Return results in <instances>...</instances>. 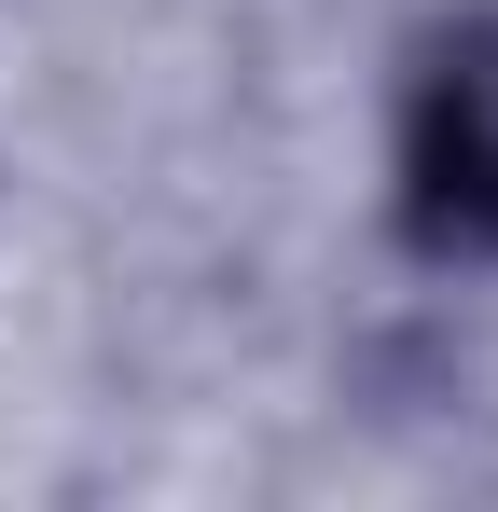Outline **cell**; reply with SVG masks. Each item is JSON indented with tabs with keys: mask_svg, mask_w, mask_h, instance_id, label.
<instances>
[{
	"mask_svg": "<svg viewBox=\"0 0 498 512\" xmlns=\"http://www.w3.org/2000/svg\"><path fill=\"white\" fill-rule=\"evenodd\" d=\"M415 222L443 250H498V56H443L429 125H415Z\"/></svg>",
	"mask_w": 498,
	"mask_h": 512,
	"instance_id": "obj_1",
	"label": "cell"
}]
</instances>
